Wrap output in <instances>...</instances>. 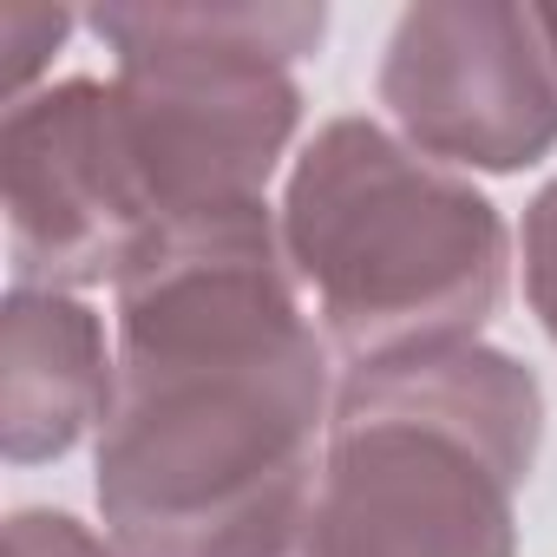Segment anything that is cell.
Returning <instances> with one entry per match:
<instances>
[{
  "instance_id": "cell-1",
  "label": "cell",
  "mask_w": 557,
  "mask_h": 557,
  "mask_svg": "<svg viewBox=\"0 0 557 557\" xmlns=\"http://www.w3.org/2000/svg\"><path fill=\"white\" fill-rule=\"evenodd\" d=\"M119 387L92 498L125 557H269L335 420V355L275 203L177 216L112 289Z\"/></svg>"
},
{
  "instance_id": "cell-2",
  "label": "cell",
  "mask_w": 557,
  "mask_h": 557,
  "mask_svg": "<svg viewBox=\"0 0 557 557\" xmlns=\"http://www.w3.org/2000/svg\"><path fill=\"white\" fill-rule=\"evenodd\" d=\"M275 216L342 374L485 342L518 269L505 210L361 112L302 138Z\"/></svg>"
},
{
  "instance_id": "cell-3",
  "label": "cell",
  "mask_w": 557,
  "mask_h": 557,
  "mask_svg": "<svg viewBox=\"0 0 557 557\" xmlns=\"http://www.w3.org/2000/svg\"><path fill=\"white\" fill-rule=\"evenodd\" d=\"M537 453L544 387L492 342L342 374L315 485L269 557H518Z\"/></svg>"
},
{
  "instance_id": "cell-4",
  "label": "cell",
  "mask_w": 557,
  "mask_h": 557,
  "mask_svg": "<svg viewBox=\"0 0 557 557\" xmlns=\"http://www.w3.org/2000/svg\"><path fill=\"white\" fill-rule=\"evenodd\" d=\"M86 27L112 53L119 119L164 223L262 203L275 171L296 164V66L329 40V8L158 0V8H92Z\"/></svg>"
},
{
  "instance_id": "cell-5",
  "label": "cell",
  "mask_w": 557,
  "mask_h": 557,
  "mask_svg": "<svg viewBox=\"0 0 557 557\" xmlns=\"http://www.w3.org/2000/svg\"><path fill=\"white\" fill-rule=\"evenodd\" d=\"M0 190H8V275L14 289H119L125 269L164 230L112 79L73 73L14 99L0 119Z\"/></svg>"
},
{
  "instance_id": "cell-6",
  "label": "cell",
  "mask_w": 557,
  "mask_h": 557,
  "mask_svg": "<svg viewBox=\"0 0 557 557\" xmlns=\"http://www.w3.org/2000/svg\"><path fill=\"white\" fill-rule=\"evenodd\" d=\"M387 125L453 171L511 177L557 151V53L537 8L420 0L381 47Z\"/></svg>"
},
{
  "instance_id": "cell-7",
  "label": "cell",
  "mask_w": 557,
  "mask_h": 557,
  "mask_svg": "<svg viewBox=\"0 0 557 557\" xmlns=\"http://www.w3.org/2000/svg\"><path fill=\"white\" fill-rule=\"evenodd\" d=\"M119 387L112 329L86 296H0V453L8 466H53L99 440Z\"/></svg>"
},
{
  "instance_id": "cell-8",
  "label": "cell",
  "mask_w": 557,
  "mask_h": 557,
  "mask_svg": "<svg viewBox=\"0 0 557 557\" xmlns=\"http://www.w3.org/2000/svg\"><path fill=\"white\" fill-rule=\"evenodd\" d=\"M73 27H79V14H66V8H0V53H8V106L47 86L40 73H47V60L73 40Z\"/></svg>"
},
{
  "instance_id": "cell-9",
  "label": "cell",
  "mask_w": 557,
  "mask_h": 557,
  "mask_svg": "<svg viewBox=\"0 0 557 557\" xmlns=\"http://www.w3.org/2000/svg\"><path fill=\"white\" fill-rule=\"evenodd\" d=\"M518 269H524V302L537 315V329L557 348V177L524 203L518 223Z\"/></svg>"
},
{
  "instance_id": "cell-10",
  "label": "cell",
  "mask_w": 557,
  "mask_h": 557,
  "mask_svg": "<svg viewBox=\"0 0 557 557\" xmlns=\"http://www.w3.org/2000/svg\"><path fill=\"white\" fill-rule=\"evenodd\" d=\"M8 557H125V550L60 505H21L8 518Z\"/></svg>"
},
{
  "instance_id": "cell-11",
  "label": "cell",
  "mask_w": 557,
  "mask_h": 557,
  "mask_svg": "<svg viewBox=\"0 0 557 557\" xmlns=\"http://www.w3.org/2000/svg\"><path fill=\"white\" fill-rule=\"evenodd\" d=\"M544 14V34H550V53H557V8H537Z\"/></svg>"
}]
</instances>
